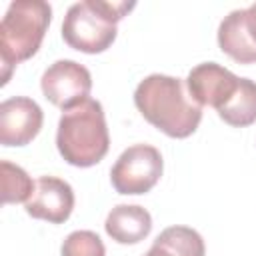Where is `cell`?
Segmentation results:
<instances>
[{
  "instance_id": "52a82bcc",
  "label": "cell",
  "mask_w": 256,
  "mask_h": 256,
  "mask_svg": "<svg viewBox=\"0 0 256 256\" xmlns=\"http://www.w3.org/2000/svg\"><path fill=\"white\" fill-rule=\"evenodd\" d=\"M44 122L42 108L26 96H12L0 104V144L26 146L32 142Z\"/></svg>"
},
{
  "instance_id": "7a4b0ae2",
  "label": "cell",
  "mask_w": 256,
  "mask_h": 256,
  "mask_svg": "<svg viewBox=\"0 0 256 256\" xmlns=\"http://www.w3.org/2000/svg\"><path fill=\"white\" fill-rule=\"evenodd\" d=\"M56 146L60 156L72 166L88 168L98 164L110 148L102 104L88 98L78 106L64 110L58 120Z\"/></svg>"
},
{
  "instance_id": "5b68a950",
  "label": "cell",
  "mask_w": 256,
  "mask_h": 256,
  "mask_svg": "<svg viewBox=\"0 0 256 256\" xmlns=\"http://www.w3.org/2000/svg\"><path fill=\"white\" fill-rule=\"evenodd\" d=\"M164 170V160L158 148L150 144L128 146L110 170V182L118 194L138 196L150 192Z\"/></svg>"
},
{
  "instance_id": "8992f818",
  "label": "cell",
  "mask_w": 256,
  "mask_h": 256,
  "mask_svg": "<svg viewBox=\"0 0 256 256\" xmlns=\"http://www.w3.org/2000/svg\"><path fill=\"white\" fill-rule=\"evenodd\" d=\"M40 88L46 100H50L54 106L70 110L88 100L92 90V76L86 66L74 60H56L44 70Z\"/></svg>"
},
{
  "instance_id": "4fadbf2b",
  "label": "cell",
  "mask_w": 256,
  "mask_h": 256,
  "mask_svg": "<svg viewBox=\"0 0 256 256\" xmlns=\"http://www.w3.org/2000/svg\"><path fill=\"white\" fill-rule=\"evenodd\" d=\"M156 246L166 248L172 256H206V246L202 236L188 226H168L164 228L156 240Z\"/></svg>"
},
{
  "instance_id": "8fae6325",
  "label": "cell",
  "mask_w": 256,
  "mask_h": 256,
  "mask_svg": "<svg viewBox=\"0 0 256 256\" xmlns=\"http://www.w3.org/2000/svg\"><path fill=\"white\" fill-rule=\"evenodd\" d=\"M218 46L238 64L256 62V42L246 24V8L232 10L218 26Z\"/></svg>"
},
{
  "instance_id": "2e32d148",
  "label": "cell",
  "mask_w": 256,
  "mask_h": 256,
  "mask_svg": "<svg viewBox=\"0 0 256 256\" xmlns=\"http://www.w3.org/2000/svg\"><path fill=\"white\" fill-rule=\"evenodd\" d=\"M246 24H248V30L256 42V2L246 8Z\"/></svg>"
},
{
  "instance_id": "7c38bea8",
  "label": "cell",
  "mask_w": 256,
  "mask_h": 256,
  "mask_svg": "<svg viewBox=\"0 0 256 256\" xmlns=\"http://www.w3.org/2000/svg\"><path fill=\"white\" fill-rule=\"evenodd\" d=\"M216 112L226 124L234 128H244L254 124L256 122V82L250 78H240L232 96Z\"/></svg>"
},
{
  "instance_id": "9a60e30c",
  "label": "cell",
  "mask_w": 256,
  "mask_h": 256,
  "mask_svg": "<svg viewBox=\"0 0 256 256\" xmlns=\"http://www.w3.org/2000/svg\"><path fill=\"white\" fill-rule=\"evenodd\" d=\"M60 254L62 256H106V248L96 232L74 230L64 238Z\"/></svg>"
},
{
  "instance_id": "9c48e42d",
  "label": "cell",
  "mask_w": 256,
  "mask_h": 256,
  "mask_svg": "<svg viewBox=\"0 0 256 256\" xmlns=\"http://www.w3.org/2000/svg\"><path fill=\"white\" fill-rule=\"evenodd\" d=\"M238 76L216 62H202L188 72L186 88L192 100L200 106L220 108L236 90Z\"/></svg>"
},
{
  "instance_id": "6da1fadb",
  "label": "cell",
  "mask_w": 256,
  "mask_h": 256,
  "mask_svg": "<svg viewBox=\"0 0 256 256\" xmlns=\"http://www.w3.org/2000/svg\"><path fill=\"white\" fill-rule=\"evenodd\" d=\"M138 112L170 138H188L202 120V106L186 94L180 78L166 74L146 76L134 90Z\"/></svg>"
},
{
  "instance_id": "5bb4252c",
  "label": "cell",
  "mask_w": 256,
  "mask_h": 256,
  "mask_svg": "<svg viewBox=\"0 0 256 256\" xmlns=\"http://www.w3.org/2000/svg\"><path fill=\"white\" fill-rule=\"evenodd\" d=\"M0 180H2V202L4 204H16V202H26L32 192L34 184L28 172L8 160L0 162Z\"/></svg>"
},
{
  "instance_id": "e0dca14e",
  "label": "cell",
  "mask_w": 256,
  "mask_h": 256,
  "mask_svg": "<svg viewBox=\"0 0 256 256\" xmlns=\"http://www.w3.org/2000/svg\"><path fill=\"white\" fill-rule=\"evenodd\" d=\"M144 256H172L166 248H162V246H156V244H152V248L144 254Z\"/></svg>"
},
{
  "instance_id": "ba28073f",
  "label": "cell",
  "mask_w": 256,
  "mask_h": 256,
  "mask_svg": "<svg viewBox=\"0 0 256 256\" xmlns=\"http://www.w3.org/2000/svg\"><path fill=\"white\" fill-rule=\"evenodd\" d=\"M24 208L32 218L62 224L74 210V190L62 178L40 176L34 184L32 196L24 202Z\"/></svg>"
},
{
  "instance_id": "30bf717a",
  "label": "cell",
  "mask_w": 256,
  "mask_h": 256,
  "mask_svg": "<svg viewBox=\"0 0 256 256\" xmlns=\"http://www.w3.org/2000/svg\"><path fill=\"white\" fill-rule=\"evenodd\" d=\"M104 228L118 244H138L150 234L152 216L138 204H118L108 212Z\"/></svg>"
},
{
  "instance_id": "277c9868",
  "label": "cell",
  "mask_w": 256,
  "mask_h": 256,
  "mask_svg": "<svg viewBox=\"0 0 256 256\" xmlns=\"http://www.w3.org/2000/svg\"><path fill=\"white\" fill-rule=\"evenodd\" d=\"M136 4L126 0H84L66 10L62 22L64 42L86 54H98L116 40V22H120Z\"/></svg>"
},
{
  "instance_id": "3957f363",
  "label": "cell",
  "mask_w": 256,
  "mask_h": 256,
  "mask_svg": "<svg viewBox=\"0 0 256 256\" xmlns=\"http://www.w3.org/2000/svg\"><path fill=\"white\" fill-rule=\"evenodd\" d=\"M52 6L44 0H16L0 22L2 86L8 84L12 68L32 58L50 26Z\"/></svg>"
}]
</instances>
